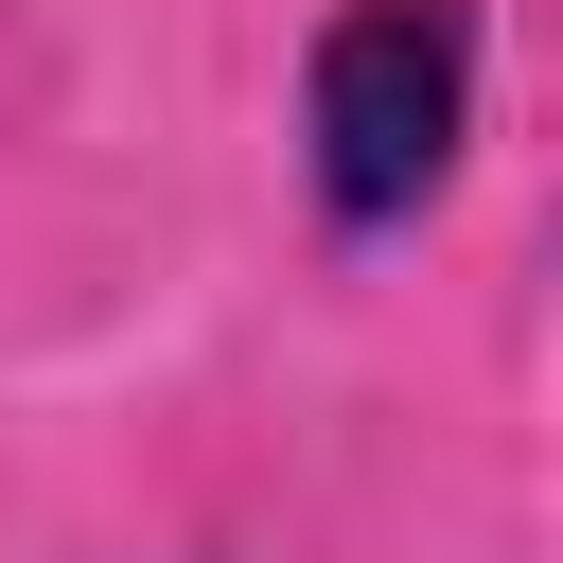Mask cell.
Here are the masks:
<instances>
[{
    "label": "cell",
    "instance_id": "obj_1",
    "mask_svg": "<svg viewBox=\"0 0 563 563\" xmlns=\"http://www.w3.org/2000/svg\"><path fill=\"white\" fill-rule=\"evenodd\" d=\"M475 53H493L475 0H334L299 35V194L334 246H387L440 211L475 141Z\"/></svg>",
    "mask_w": 563,
    "mask_h": 563
}]
</instances>
